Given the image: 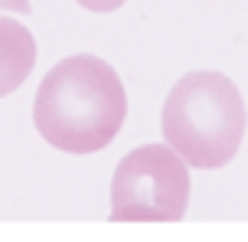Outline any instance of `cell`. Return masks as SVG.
I'll return each mask as SVG.
<instances>
[{
	"label": "cell",
	"mask_w": 248,
	"mask_h": 242,
	"mask_svg": "<svg viewBox=\"0 0 248 242\" xmlns=\"http://www.w3.org/2000/svg\"><path fill=\"white\" fill-rule=\"evenodd\" d=\"M36 65V39L23 23L0 16V98L16 92Z\"/></svg>",
	"instance_id": "cell-4"
},
{
	"label": "cell",
	"mask_w": 248,
	"mask_h": 242,
	"mask_svg": "<svg viewBox=\"0 0 248 242\" xmlns=\"http://www.w3.org/2000/svg\"><path fill=\"white\" fill-rule=\"evenodd\" d=\"M75 3H82V7L92 10V13H111V10H118V7H124L127 0H75Z\"/></svg>",
	"instance_id": "cell-5"
},
{
	"label": "cell",
	"mask_w": 248,
	"mask_h": 242,
	"mask_svg": "<svg viewBox=\"0 0 248 242\" xmlns=\"http://www.w3.org/2000/svg\"><path fill=\"white\" fill-rule=\"evenodd\" d=\"M163 141L189 167H225L245 138V102L229 76L199 69L176 82L163 102Z\"/></svg>",
	"instance_id": "cell-2"
},
{
	"label": "cell",
	"mask_w": 248,
	"mask_h": 242,
	"mask_svg": "<svg viewBox=\"0 0 248 242\" xmlns=\"http://www.w3.org/2000/svg\"><path fill=\"white\" fill-rule=\"evenodd\" d=\"M127 118L121 76L98 56H69L46 72L36 89L33 121L46 144L65 154L108 147Z\"/></svg>",
	"instance_id": "cell-1"
},
{
	"label": "cell",
	"mask_w": 248,
	"mask_h": 242,
	"mask_svg": "<svg viewBox=\"0 0 248 242\" xmlns=\"http://www.w3.org/2000/svg\"><path fill=\"white\" fill-rule=\"evenodd\" d=\"M189 206V170L167 144H144L121 157L111 177L114 223H176Z\"/></svg>",
	"instance_id": "cell-3"
},
{
	"label": "cell",
	"mask_w": 248,
	"mask_h": 242,
	"mask_svg": "<svg viewBox=\"0 0 248 242\" xmlns=\"http://www.w3.org/2000/svg\"><path fill=\"white\" fill-rule=\"evenodd\" d=\"M0 10H10V13H30V0H0Z\"/></svg>",
	"instance_id": "cell-6"
}]
</instances>
